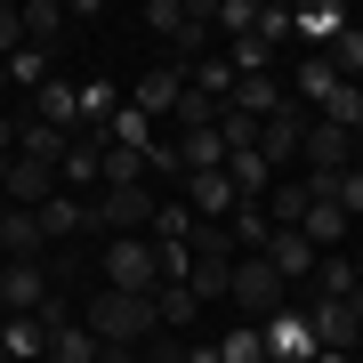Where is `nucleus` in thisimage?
Wrapping results in <instances>:
<instances>
[{
  "instance_id": "obj_14",
  "label": "nucleus",
  "mask_w": 363,
  "mask_h": 363,
  "mask_svg": "<svg viewBox=\"0 0 363 363\" xmlns=\"http://www.w3.org/2000/svg\"><path fill=\"white\" fill-rule=\"evenodd\" d=\"M33 218H40V234H49V250H57V242H73V234H89V202L57 186V194H49V202L33 210Z\"/></svg>"
},
{
  "instance_id": "obj_26",
  "label": "nucleus",
  "mask_w": 363,
  "mask_h": 363,
  "mask_svg": "<svg viewBox=\"0 0 363 363\" xmlns=\"http://www.w3.org/2000/svg\"><path fill=\"white\" fill-rule=\"evenodd\" d=\"M307 178H283V186H274V194H267V226H298V218H307Z\"/></svg>"
},
{
  "instance_id": "obj_40",
  "label": "nucleus",
  "mask_w": 363,
  "mask_h": 363,
  "mask_svg": "<svg viewBox=\"0 0 363 363\" xmlns=\"http://www.w3.org/2000/svg\"><path fill=\"white\" fill-rule=\"evenodd\" d=\"M347 363H363V339H355V347H347Z\"/></svg>"
},
{
  "instance_id": "obj_36",
  "label": "nucleus",
  "mask_w": 363,
  "mask_h": 363,
  "mask_svg": "<svg viewBox=\"0 0 363 363\" xmlns=\"http://www.w3.org/2000/svg\"><path fill=\"white\" fill-rule=\"evenodd\" d=\"M178 154H186V169H226V145H218V130H194V138H178Z\"/></svg>"
},
{
  "instance_id": "obj_41",
  "label": "nucleus",
  "mask_w": 363,
  "mask_h": 363,
  "mask_svg": "<svg viewBox=\"0 0 363 363\" xmlns=\"http://www.w3.org/2000/svg\"><path fill=\"white\" fill-rule=\"evenodd\" d=\"M105 363H138V355H105Z\"/></svg>"
},
{
  "instance_id": "obj_22",
  "label": "nucleus",
  "mask_w": 363,
  "mask_h": 363,
  "mask_svg": "<svg viewBox=\"0 0 363 363\" xmlns=\"http://www.w3.org/2000/svg\"><path fill=\"white\" fill-rule=\"evenodd\" d=\"M178 283H186V291H194L202 307H210V298H226V283H234V259H186V274H178Z\"/></svg>"
},
{
  "instance_id": "obj_32",
  "label": "nucleus",
  "mask_w": 363,
  "mask_h": 363,
  "mask_svg": "<svg viewBox=\"0 0 363 363\" xmlns=\"http://www.w3.org/2000/svg\"><path fill=\"white\" fill-rule=\"evenodd\" d=\"M323 194H331V202H339V210H347V226H355V218H363V154H355V162H347V169H339V178H331V186H323Z\"/></svg>"
},
{
  "instance_id": "obj_38",
  "label": "nucleus",
  "mask_w": 363,
  "mask_h": 363,
  "mask_svg": "<svg viewBox=\"0 0 363 363\" xmlns=\"http://www.w3.org/2000/svg\"><path fill=\"white\" fill-rule=\"evenodd\" d=\"M16 49H25V16H16V9H9V0H0V65H9V57H16Z\"/></svg>"
},
{
  "instance_id": "obj_27",
  "label": "nucleus",
  "mask_w": 363,
  "mask_h": 363,
  "mask_svg": "<svg viewBox=\"0 0 363 363\" xmlns=\"http://www.w3.org/2000/svg\"><path fill=\"white\" fill-rule=\"evenodd\" d=\"M145 234H154L162 250H186V234H194V210H186V202H154V226H145Z\"/></svg>"
},
{
  "instance_id": "obj_7",
  "label": "nucleus",
  "mask_w": 363,
  "mask_h": 363,
  "mask_svg": "<svg viewBox=\"0 0 363 363\" xmlns=\"http://www.w3.org/2000/svg\"><path fill=\"white\" fill-rule=\"evenodd\" d=\"M25 121H40V130H81V81H65V73H49L40 89L25 97Z\"/></svg>"
},
{
  "instance_id": "obj_18",
  "label": "nucleus",
  "mask_w": 363,
  "mask_h": 363,
  "mask_svg": "<svg viewBox=\"0 0 363 363\" xmlns=\"http://www.w3.org/2000/svg\"><path fill=\"white\" fill-rule=\"evenodd\" d=\"M16 16H25V49H65V9H57V0H25V9H16Z\"/></svg>"
},
{
  "instance_id": "obj_12",
  "label": "nucleus",
  "mask_w": 363,
  "mask_h": 363,
  "mask_svg": "<svg viewBox=\"0 0 363 363\" xmlns=\"http://www.w3.org/2000/svg\"><path fill=\"white\" fill-rule=\"evenodd\" d=\"M49 194H57V169L33 162V154H16V162H9V186H0V202H9V210H40Z\"/></svg>"
},
{
  "instance_id": "obj_42",
  "label": "nucleus",
  "mask_w": 363,
  "mask_h": 363,
  "mask_svg": "<svg viewBox=\"0 0 363 363\" xmlns=\"http://www.w3.org/2000/svg\"><path fill=\"white\" fill-rule=\"evenodd\" d=\"M0 89H9V65H0Z\"/></svg>"
},
{
  "instance_id": "obj_6",
  "label": "nucleus",
  "mask_w": 363,
  "mask_h": 363,
  "mask_svg": "<svg viewBox=\"0 0 363 363\" xmlns=\"http://www.w3.org/2000/svg\"><path fill=\"white\" fill-rule=\"evenodd\" d=\"M298 154H307V186H331L363 145H355V130H339V121H307V145H298Z\"/></svg>"
},
{
  "instance_id": "obj_5",
  "label": "nucleus",
  "mask_w": 363,
  "mask_h": 363,
  "mask_svg": "<svg viewBox=\"0 0 363 363\" xmlns=\"http://www.w3.org/2000/svg\"><path fill=\"white\" fill-rule=\"evenodd\" d=\"M89 226L145 234V226H154V186H97V194H89Z\"/></svg>"
},
{
  "instance_id": "obj_10",
  "label": "nucleus",
  "mask_w": 363,
  "mask_h": 363,
  "mask_svg": "<svg viewBox=\"0 0 363 363\" xmlns=\"http://www.w3.org/2000/svg\"><path fill=\"white\" fill-rule=\"evenodd\" d=\"M178 97H186V73H178V65H154V73H138V81H130V105L154 121V130L178 113Z\"/></svg>"
},
{
  "instance_id": "obj_1",
  "label": "nucleus",
  "mask_w": 363,
  "mask_h": 363,
  "mask_svg": "<svg viewBox=\"0 0 363 363\" xmlns=\"http://www.w3.org/2000/svg\"><path fill=\"white\" fill-rule=\"evenodd\" d=\"M81 331H89L105 355H138L162 323H154V298H138V291H97L89 307H81Z\"/></svg>"
},
{
  "instance_id": "obj_20",
  "label": "nucleus",
  "mask_w": 363,
  "mask_h": 363,
  "mask_svg": "<svg viewBox=\"0 0 363 363\" xmlns=\"http://www.w3.org/2000/svg\"><path fill=\"white\" fill-rule=\"evenodd\" d=\"M363 283H355V259L347 250H323L315 259V283H307V298H355Z\"/></svg>"
},
{
  "instance_id": "obj_11",
  "label": "nucleus",
  "mask_w": 363,
  "mask_h": 363,
  "mask_svg": "<svg viewBox=\"0 0 363 363\" xmlns=\"http://www.w3.org/2000/svg\"><path fill=\"white\" fill-rule=\"evenodd\" d=\"M259 339H267V363H315V331H307V315H298V298L274 323H259Z\"/></svg>"
},
{
  "instance_id": "obj_29",
  "label": "nucleus",
  "mask_w": 363,
  "mask_h": 363,
  "mask_svg": "<svg viewBox=\"0 0 363 363\" xmlns=\"http://www.w3.org/2000/svg\"><path fill=\"white\" fill-rule=\"evenodd\" d=\"M226 65H234V81H250V73H274V49L259 33H242V40H226Z\"/></svg>"
},
{
  "instance_id": "obj_13",
  "label": "nucleus",
  "mask_w": 363,
  "mask_h": 363,
  "mask_svg": "<svg viewBox=\"0 0 363 363\" xmlns=\"http://www.w3.org/2000/svg\"><path fill=\"white\" fill-rule=\"evenodd\" d=\"M307 121H315V113L291 97L283 113H267V121H259V154H267V162H291L298 145H307Z\"/></svg>"
},
{
  "instance_id": "obj_2",
  "label": "nucleus",
  "mask_w": 363,
  "mask_h": 363,
  "mask_svg": "<svg viewBox=\"0 0 363 363\" xmlns=\"http://www.w3.org/2000/svg\"><path fill=\"white\" fill-rule=\"evenodd\" d=\"M162 283H169V274H162L154 234H113V242H105V291H138V298H154Z\"/></svg>"
},
{
  "instance_id": "obj_24",
  "label": "nucleus",
  "mask_w": 363,
  "mask_h": 363,
  "mask_svg": "<svg viewBox=\"0 0 363 363\" xmlns=\"http://www.w3.org/2000/svg\"><path fill=\"white\" fill-rule=\"evenodd\" d=\"M0 347L9 363H40V315H0Z\"/></svg>"
},
{
  "instance_id": "obj_4",
  "label": "nucleus",
  "mask_w": 363,
  "mask_h": 363,
  "mask_svg": "<svg viewBox=\"0 0 363 363\" xmlns=\"http://www.w3.org/2000/svg\"><path fill=\"white\" fill-rule=\"evenodd\" d=\"M57 298L49 259H0V315H40Z\"/></svg>"
},
{
  "instance_id": "obj_25",
  "label": "nucleus",
  "mask_w": 363,
  "mask_h": 363,
  "mask_svg": "<svg viewBox=\"0 0 363 363\" xmlns=\"http://www.w3.org/2000/svg\"><path fill=\"white\" fill-rule=\"evenodd\" d=\"M49 73H65V65H57L49 49H16V57H9V89H25V97H33V89H40Z\"/></svg>"
},
{
  "instance_id": "obj_23",
  "label": "nucleus",
  "mask_w": 363,
  "mask_h": 363,
  "mask_svg": "<svg viewBox=\"0 0 363 363\" xmlns=\"http://www.w3.org/2000/svg\"><path fill=\"white\" fill-rule=\"evenodd\" d=\"M194 315H202V298L186 291V283H162V291H154V323H162V331H186Z\"/></svg>"
},
{
  "instance_id": "obj_44",
  "label": "nucleus",
  "mask_w": 363,
  "mask_h": 363,
  "mask_svg": "<svg viewBox=\"0 0 363 363\" xmlns=\"http://www.w3.org/2000/svg\"><path fill=\"white\" fill-rule=\"evenodd\" d=\"M0 210H9V202H0Z\"/></svg>"
},
{
  "instance_id": "obj_15",
  "label": "nucleus",
  "mask_w": 363,
  "mask_h": 363,
  "mask_svg": "<svg viewBox=\"0 0 363 363\" xmlns=\"http://www.w3.org/2000/svg\"><path fill=\"white\" fill-rule=\"evenodd\" d=\"M0 259H49V234L33 210H0Z\"/></svg>"
},
{
  "instance_id": "obj_31",
  "label": "nucleus",
  "mask_w": 363,
  "mask_h": 363,
  "mask_svg": "<svg viewBox=\"0 0 363 363\" xmlns=\"http://www.w3.org/2000/svg\"><path fill=\"white\" fill-rule=\"evenodd\" d=\"M210 355H218V363H267V339H259V323H234Z\"/></svg>"
},
{
  "instance_id": "obj_17",
  "label": "nucleus",
  "mask_w": 363,
  "mask_h": 363,
  "mask_svg": "<svg viewBox=\"0 0 363 363\" xmlns=\"http://www.w3.org/2000/svg\"><path fill=\"white\" fill-rule=\"evenodd\" d=\"M298 234H307V242H315V259H323V250L347 242V210H339L331 194H315V202H307V218H298Z\"/></svg>"
},
{
  "instance_id": "obj_8",
  "label": "nucleus",
  "mask_w": 363,
  "mask_h": 363,
  "mask_svg": "<svg viewBox=\"0 0 363 363\" xmlns=\"http://www.w3.org/2000/svg\"><path fill=\"white\" fill-rule=\"evenodd\" d=\"M259 259H267V267H274V274H283V283H291V298H298V291L315 283V242H307V234H298V226H274Z\"/></svg>"
},
{
  "instance_id": "obj_43",
  "label": "nucleus",
  "mask_w": 363,
  "mask_h": 363,
  "mask_svg": "<svg viewBox=\"0 0 363 363\" xmlns=\"http://www.w3.org/2000/svg\"><path fill=\"white\" fill-rule=\"evenodd\" d=\"M0 363H9V347H0Z\"/></svg>"
},
{
  "instance_id": "obj_28",
  "label": "nucleus",
  "mask_w": 363,
  "mask_h": 363,
  "mask_svg": "<svg viewBox=\"0 0 363 363\" xmlns=\"http://www.w3.org/2000/svg\"><path fill=\"white\" fill-rule=\"evenodd\" d=\"M121 97H130V89H121V81H81V121H89V130H105Z\"/></svg>"
},
{
  "instance_id": "obj_21",
  "label": "nucleus",
  "mask_w": 363,
  "mask_h": 363,
  "mask_svg": "<svg viewBox=\"0 0 363 363\" xmlns=\"http://www.w3.org/2000/svg\"><path fill=\"white\" fill-rule=\"evenodd\" d=\"M105 145H130V154H154V121H145L138 105L121 97V105H113V121H105Z\"/></svg>"
},
{
  "instance_id": "obj_34",
  "label": "nucleus",
  "mask_w": 363,
  "mask_h": 363,
  "mask_svg": "<svg viewBox=\"0 0 363 363\" xmlns=\"http://www.w3.org/2000/svg\"><path fill=\"white\" fill-rule=\"evenodd\" d=\"M210 25H218L226 40H242L250 25H259V0H210Z\"/></svg>"
},
{
  "instance_id": "obj_33",
  "label": "nucleus",
  "mask_w": 363,
  "mask_h": 363,
  "mask_svg": "<svg viewBox=\"0 0 363 363\" xmlns=\"http://www.w3.org/2000/svg\"><path fill=\"white\" fill-rule=\"evenodd\" d=\"M323 57H331V73H339V81H363V25H347Z\"/></svg>"
},
{
  "instance_id": "obj_37",
  "label": "nucleus",
  "mask_w": 363,
  "mask_h": 363,
  "mask_svg": "<svg viewBox=\"0 0 363 363\" xmlns=\"http://www.w3.org/2000/svg\"><path fill=\"white\" fill-rule=\"evenodd\" d=\"M250 33H259L267 49H283V40H291V9H283V0H259V25H250Z\"/></svg>"
},
{
  "instance_id": "obj_30",
  "label": "nucleus",
  "mask_w": 363,
  "mask_h": 363,
  "mask_svg": "<svg viewBox=\"0 0 363 363\" xmlns=\"http://www.w3.org/2000/svg\"><path fill=\"white\" fill-rule=\"evenodd\" d=\"M186 89H202L210 105H226V97H234V65H226V57H202V65L186 73Z\"/></svg>"
},
{
  "instance_id": "obj_16",
  "label": "nucleus",
  "mask_w": 363,
  "mask_h": 363,
  "mask_svg": "<svg viewBox=\"0 0 363 363\" xmlns=\"http://www.w3.org/2000/svg\"><path fill=\"white\" fill-rule=\"evenodd\" d=\"M234 113H250V121H267V113H283V105H291V89H283V81H274V73H250V81H234Z\"/></svg>"
},
{
  "instance_id": "obj_35",
  "label": "nucleus",
  "mask_w": 363,
  "mask_h": 363,
  "mask_svg": "<svg viewBox=\"0 0 363 363\" xmlns=\"http://www.w3.org/2000/svg\"><path fill=\"white\" fill-rule=\"evenodd\" d=\"M218 145H226V154H250V145H259V121L234 113V105H218Z\"/></svg>"
},
{
  "instance_id": "obj_19",
  "label": "nucleus",
  "mask_w": 363,
  "mask_h": 363,
  "mask_svg": "<svg viewBox=\"0 0 363 363\" xmlns=\"http://www.w3.org/2000/svg\"><path fill=\"white\" fill-rule=\"evenodd\" d=\"M283 89H291L298 105H307V113H323V97L339 89V73H331V57H298V73L283 81Z\"/></svg>"
},
{
  "instance_id": "obj_3",
  "label": "nucleus",
  "mask_w": 363,
  "mask_h": 363,
  "mask_svg": "<svg viewBox=\"0 0 363 363\" xmlns=\"http://www.w3.org/2000/svg\"><path fill=\"white\" fill-rule=\"evenodd\" d=\"M226 298H234V315H242V323H274V315L291 307V283L283 274H274L259 250H250V259H234V283H226Z\"/></svg>"
},
{
  "instance_id": "obj_9",
  "label": "nucleus",
  "mask_w": 363,
  "mask_h": 363,
  "mask_svg": "<svg viewBox=\"0 0 363 363\" xmlns=\"http://www.w3.org/2000/svg\"><path fill=\"white\" fill-rule=\"evenodd\" d=\"M347 25H355V9H339V0H307V9H291V40H307V57H323Z\"/></svg>"
},
{
  "instance_id": "obj_39",
  "label": "nucleus",
  "mask_w": 363,
  "mask_h": 363,
  "mask_svg": "<svg viewBox=\"0 0 363 363\" xmlns=\"http://www.w3.org/2000/svg\"><path fill=\"white\" fill-rule=\"evenodd\" d=\"M186 363H218V355H210V347H186Z\"/></svg>"
}]
</instances>
